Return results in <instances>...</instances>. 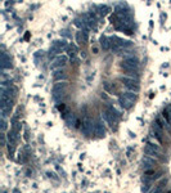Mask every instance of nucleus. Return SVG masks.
<instances>
[{
	"label": "nucleus",
	"mask_w": 171,
	"mask_h": 193,
	"mask_svg": "<svg viewBox=\"0 0 171 193\" xmlns=\"http://www.w3.org/2000/svg\"><path fill=\"white\" fill-rule=\"evenodd\" d=\"M120 81L124 82V85L129 89V92H134V93L139 92V81L136 79H131V77H127V76H121Z\"/></svg>",
	"instance_id": "f257e3e1"
},
{
	"label": "nucleus",
	"mask_w": 171,
	"mask_h": 193,
	"mask_svg": "<svg viewBox=\"0 0 171 193\" xmlns=\"http://www.w3.org/2000/svg\"><path fill=\"white\" fill-rule=\"evenodd\" d=\"M67 88V82H57L54 87H53V96H54V99H58L61 95H63V93H65Z\"/></svg>",
	"instance_id": "f03ea898"
},
{
	"label": "nucleus",
	"mask_w": 171,
	"mask_h": 193,
	"mask_svg": "<svg viewBox=\"0 0 171 193\" xmlns=\"http://www.w3.org/2000/svg\"><path fill=\"white\" fill-rule=\"evenodd\" d=\"M81 131L86 136H91V134L94 133V122L90 119H85L84 122H82Z\"/></svg>",
	"instance_id": "7ed1b4c3"
},
{
	"label": "nucleus",
	"mask_w": 171,
	"mask_h": 193,
	"mask_svg": "<svg viewBox=\"0 0 171 193\" xmlns=\"http://www.w3.org/2000/svg\"><path fill=\"white\" fill-rule=\"evenodd\" d=\"M94 134L97 135V136H104L105 135L104 124H103V121L100 119L94 122Z\"/></svg>",
	"instance_id": "20e7f679"
},
{
	"label": "nucleus",
	"mask_w": 171,
	"mask_h": 193,
	"mask_svg": "<svg viewBox=\"0 0 171 193\" xmlns=\"http://www.w3.org/2000/svg\"><path fill=\"white\" fill-rule=\"evenodd\" d=\"M66 63H67V57H65V56H59V57H57L54 61H53V63L50 64V68H53V70L62 68Z\"/></svg>",
	"instance_id": "39448f33"
},
{
	"label": "nucleus",
	"mask_w": 171,
	"mask_h": 193,
	"mask_svg": "<svg viewBox=\"0 0 171 193\" xmlns=\"http://www.w3.org/2000/svg\"><path fill=\"white\" fill-rule=\"evenodd\" d=\"M121 64H124V66H126V67H130V68L138 70V67H139V59H138L136 57H130V58L124 59Z\"/></svg>",
	"instance_id": "423d86ee"
},
{
	"label": "nucleus",
	"mask_w": 171,
	"mask_h": 193,
	"mask_svg": "<svg viewBox=\"0 0 171 193\" xmlns=\"http://www.w3.org/2000/svg\"><path fill=\"white\" fill-rule=\"evenodd\" d=\"M145 153L151 155L153 157H158L159 155H161V148H159L158 146H156V144H148L145 147Z\"/></svg>",
	"instance_id": "0eeeda50"
},
{
	"label": "nucleus",
	"mask_w": 171,
	"mask_h": 193,
	"mask_svg": "<svg viewBox=\"0 0 171 193\" xmlns=\"http://www.w3.org/2000/svg\"><path fill=\"white\" fill-rule=\"evenodd\" d=\"M119 103H120V106L122 107L124 110H130L131 107H133V104H134V101H131V99H129V98H126V96H124V95H120Z\"/></svg>",
	"instance_id": "6e6552de"
},
{
	"label": "nucleus",
	"mask_w": 171,
	"mask_h": 193,
	"mask_svg": "<svg viewBox=\"0 0 171 193\" xmlns=\"http://www.w3.org/2000/svg\"><path fill=\"white\" fill-rule=\"evenodd\" d=\"M0 63H2V68H12V61L10 58L5 54V53H2V58H0Z\"/></svg>",
	"instance_id": "1a4fd4ad"
},
{
	"label": "nucleus",
	"mask_w": 171,
	"mask_h": 193,
	"mask_svg": "<svg viewBox=\"0 0 171 193\" xmlns=\"http://www.w3.org/2000/svg\"><path fill=\"white\" fill-rule=\"evenodd\" d=\"M105 111H107V112H108V113H110V115H111V116L113 117V120H115L116 122H117V121H119V119H120V116H121V115H120V112H119V111H117V110L115 108V107H113V106H107V108H105Z\"/></svg>",
	"instance_id": "9d476101"
},
{
	"label": "nucleus",
	"mask_w": 171,
	"mask_h": 193,
	"mask_svg": "<svg viewBox=\"0 0 171 193\" xmlns=\"http://www.w3.org/2000/svg\"><path fill=\"white\" fill-rule=\"evenodd\" d=\"M99 42H100V47L104 49V50H108L111 49V41H110V37L107 36H102L99 39Z\"/></svg>",
	"instance_id": "9b49d317"
},
{
	"label": "nucleus",
	"mask_w": 171,
	"mask_h": 193,
	"mask_svg": "<svg viewBox=\"0 0 171 193\" xmlns=\"http://www.w3.org/2000/svg\"><path fill=\"white\" fill-rule=\"evenodd\" d=\"M76 122H77V117H76V115L75 113H70L67 117H66V124L68 125V126H76Z\"/></svg>",
	"instance_id": "f8f14e48"
},
{
	"label": "nucleus",
	"mask_w": 171,
	"mask_h": 193,
	"mask_svg": "<svg viewBox=\"0 0 171 193\" xmlns=\"http://www.w3.org/2000/svg\"><path fill=\"white\" fill-rule=\"evenodd\" d=\"M51 47H54V48L59 49L61 52H62V49H66V48H68V45H67L66 40H58V41H54V42H53V45H51Z\"/></svg>",
	"instance_id": "ddd939ff"
},
{
	"label": "nucleus",
	"mask_w": 171,
	"mask_h": 193,
	"mask_svg": "<svg viewBox=\"0 0 171 193\" xmlns=\"http://www.w3.org/2000/svg\"><path fill=\"white\" fill-rule=\"evenodd\" d=\"M67 79V75L65 71H62V70H58L54 72V80L58 81V80H66Z\"/></svg>",
	"instance_id": "4468645a"
},
{
	"label": "nucleus",
	"mask_w": 171,
	"mask_h": 193,
	"mask_svg": "<svg viewBox=\"0 0 171 193\" xmlns=\"http://www.w3.org/2000/svg\"><path fill=\"white\" fill-rule=\"evenodd\" d=\"M102 117H103V119L107 121V122H108L111 126H113V124H117L115 120H113V117L108 113V112H107V111H103V113H102Z\"/></svg>",
	"instance_id": "2eb2a0df"
},
{
	"label": "nucleus",
	"mask_w": 171,
	"mask_h": 193,
	"mask_svg": "<svg viewBox=\"0 0 171 193\" xmlns=\"http://www.w3.org/2000/svg\"><path fill=\"white\" fill-rule=\"evenodd\" d=\"M5 92H7V94L10 96V98H14V96H17V93H18V90H17V88H14V87H12V85H10V87L8 88V89H5Z\"/></svg>",
	"instance_id": "dca6fc26"
},
{
	"label": "nucleus",
	"mask_w": 171,
	"mask_h": 193,
	"mask_svg": "<svg viewBox=\"0 0 171 193\" xmlns=\"http://www.w3.org/2000/svg\"><path fill=\"white\" fill-rule=\"evenodd\" d=\"M77 52H79V50H77V47H76V45L71 44V45L68 47V54L71 56V59L75 58V56H76V53H77Z\"/></svg>",
	"instance_id": "f3484780"
},
{
	"label": "nucleus",
	"mask_w": 171,
	"mask_h": 193,
	"mask_svg": "<svg viewBox=\"0 0 171 193\" xmlns=\"http://www.w3.org/2000/svg\"><path fill=\"white\" fill-rule=\"evenodd\" d=\"M121 95H124V96H126V98H129V99H131V101H136V93H134V92H125V93H122Z\"/></svg>",
	"instance_id": "a211bd4d"
},
{
	"label": "nucleus",
	"mask_w": 171,
	"mask_h": 193,
	"mask_svg": "<svg viewBox=\"0 0 171 193\" xmlns=\"http://www.w3.org/2000/svg\"><path fill=\"white\" fill-rule=\"evenodd\" d=\"M143 162H144L145 167H151V166H153V165L156 164V161H154V160H152V158H149V157H144Z\"/></svg>",
	"instance_id": "6ab92c4d"
},
{
	"label": "nucleus",
	"mask_w": 171,
	"mask_h": 193,
	"mask_svg": "<svg viewBox=\"0 0 171 193\" xmlns=\"http://www.w3.org/2000/svg\"><path fill=\"white\" fill-rule=\"evenodd\" d=\"M108 12H110V8L108 7H105V5L104 7H99V14L100 16H105Z\"/></svg>",
	"instance_id": "aec40b11"
},
{
	"label": "nucleus",
	"mask_w": 171,
	"mask_h": 193,
	"mask_svg": "<svg viewBox=\"0 0 171 193\" xmlns=\"http://www.w3.org/2000/svg\"><path fill=\"white\" fill-rule=\"evenodd\" d=\"M76 40H77V42H79V44H81V42H82V34H81V32H77V35H76Z\"/></svg>",
	"instance_id": "412c9836"
},
{
	"label": "nucleus",
	"mask_w": 171,
	"mask_h": 193,
	"mask_svg": "<svg viewBox=\"0 0 171 193\" xmlns=\"http://www.w3.org/2000/svg\"><path fill=\"white\" fill-rule=\"evenodd\" d=\"M5 129H7V122H5V120H4V119H2V130L4 131Z\"/></svg>",
	"instance_id": "4be33fe9"
},
{
	"label": "nucleus",
	"mask_w": 171,
	"mask_h": 193,
	"mask_svg": "<svg viewBox=\"0 0 171 193\" xmlns=\"http://www.w3.org/2000/svg\"><path fill=\"white\" fill-rule=\"evenodd\" d=\"M58 110H59V111H65V110H66V104L61 103V104L58 106Z\"/></svg>",
	"instance_id": "5701e85b"
},
{
	"label": "nucleus",
	"mask_w": 171,
	"mask_h": 193,
	"mask_svg": "<svg viewBox=\"0 0 171 193\" xmlns=\"http://www.w3.org/2000/svg\"><path fill=\"white\" fill-rule=\"evenodd\" d=\"M62 34H63V35H65L66 37H70V36H71V35L68 34V31H67V30H65V31H62Z\"/></svg>",
	"instance_id": "b1692460"
}]
</instances>
